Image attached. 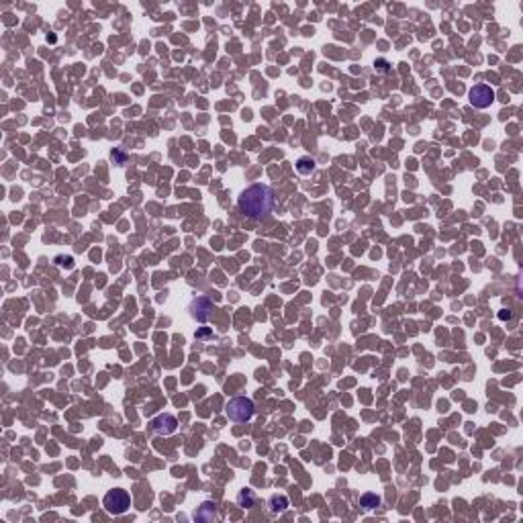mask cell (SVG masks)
<instances>
[{"label": "cell", "mask_w": 523, "mask_h": 523, "mask_svg": "<svg viewBox=\"0 0 523 523\" xmlns=\"http://www.w3.org/2000/svg\"><path fill=\"white\" fill-rule=\"evenodd\" d=\"M268 507L272 513H284L288 509V497L286 495H272L268 501Z\"/></svg>", "instance_id": "obj_8"}, {"label": "cell", "mask_w": 523, "mask_h": 523, "mask_svg": "<svg viewBox=\"0 0 523 523\" xmlns=\"http://www.w3.org/2000/svg\"><path fill=\"white\" fill-rule=\"evenodd\" d=\"M468 100L474 108H486L495 102V90L486 84H476L468 92Z\"/></svg>", "instance_id": "obj_4"}, {"label": "cell", "mask_w": 523, "mask_h": 523, "mask_svg": "<svg viewBox=\"0 0 523 523\" xmlns=\"http://www.w3.org/2000/svg\"><path fill=\"white\" fill-rule=\"evenodd\" d=\"M374 70H376L378 74H386V72H390V64H388L386 60H382V57H380V60H376V62H374Z\"/></svg>", "instance_id": "obj_12"}, {"label": "cell", "mask_w": 523, "mask_h": 523, "mask_svg": "<svg viewBox=\"0 0 523 523\" xmlns=\"http://www.w3.org/2000/svg\"><path fill=\"white\" fill-rule=\"evenodd\" d=\"M194 517H196L198 521H207V523L215 521V519H217V507H215V503L205 501V503L198 507V511L194 513Z\"/></svg>", "instance_id": "obj_7"}, {"label": "cell", "mask_w": 523, "mask_h": 523, "mask_svg": "<svg viewBox=\"0 0 523 523\" xmlns=\"http://www.w3.org/2000/svg\"><path fill=\"white\" fill-rule=\"evenodd\" d=\"M102 505H104L106 513H110V515H123V513H127V509L131 507V497H129V492L123 490V488H112V490H108V492L104 495Z\"/></svg>", "instance_id": "obj_3"}, {"label": "cell", "mask_w": 523, "mask_h": 523, "mask_svg": "<svg viewBox=\"0 0 523 523\" xmlns=\"http://www.w3.org/2000/svg\"><path fill=\"white\" fill-rule=\"evenodd\" d=\"M211 331L209 329H200V331H196V337H205V335H209Z\"/></svg>", "instance_id": "obj_15"}, {"label": "cell", "mask_w": 523, "mask_h": 523, "mask_svg": "<svg viewBox=\"0 0 523 523\" xmlns=\"http://www.w3.org/2000/svg\"><path fill=\"white\" fill-rule=\"evenodd\" d=\"M297 170H299V174H303V176L313 174V172H315V160L309 158V156L299 158V160H297Z\"/></svg>", "instance_id": "obj_10"}, {"label": "cell", "mask_w": 523, "mask_h": 523, "mask_svg": "<svg viewBox=\"0 0 523 523\" xmlns=\"http://www.w3.org/2000/svg\"><path fill=\"white\" fill-rule=\"evenodd\" d=\"M360 505L364 509H376V507H380V497L374 495V492H364L360 497Z\"/></svg>", "instance_id": "obj_11"}, {"label": "cell", "mask_w": 523, "mask_h": 523, "mask_svg": "<svg viewBox=\"0 0 523 523\" xmlns=\"http://www.w3.org/2000/svg\"><path fill=\"white\" fill-rule=\"evenodd\" d=\"M114 158L119 160V166H123V162H125V154H121L119 150H114V152H112V160H114Z\"/></svg>", "instance_id": "obj_13"}, {"label": "cell", "mask_w": 523, "mask_h": 523, "mask_svg": "<svg viewBox=\"0 0 523 523\" xmlns=\"http://www.w3.org/2000/svg\"><path fill=\"white\" fill-rule=\"evenodd\" d=\"M237 207L245 217L262 221L274 209V194H272L270 186H266V184H251L239 194Z\"/></svg>", "instance_id": "obj_1"}, {"label": "cell", "mask_w": 523, "mask_h": 523, "mask_svg": "<svg viewBox=\"0 0 523 523\" xmlns=\"http://www.w3.org/2000/svg\"><path fill=\"white\" fill-rule=\"evenodd\" d=\"M237 503H239V507L251 509L255 505V492L251 488H241L239 495H237Z\"/></svg>", "instance_id": "obj_9"}, {"label": "cell", "mask_w": 523, "mask_h": 523, "mask_svg": "<svg viewBox=\"0 0 523 523\" xmlns=\"http://www.w3.org/2000/svg\"><path fill=\"white\" fill-rule=\"evenodd\" d=\"M499 319H511V313H509V311H503V313H499Z\"/></svg>", "instance_id": "obj_14"}, {"label": "cell", "mask_w": 523, "mask_h": 523, "mask_svg": "<svg viewBox=\"0 0 523 523\" xmlns=\"http://www.w3.org/2000/svg\"><path fill=\"white\" fill-rule=\"evenodd\" d=\"M152 429L156 431V433H160V435H170V433H174L176 431V427H178V421H176V417L174 415H170V413H164V415H158L156 419H152Z\"/></svg>", "instance_id": "obj_5"}, {"label": "cell", "mask_w": 523, "mask_h": 523, "mask_svg": "<svg viewBox=\"0 0 523 523\" xmlns=\"http://www.w3.org/2000/svg\"><path fill=\"white\" fill-rule=\"evenodd\" d=\"M225 413H227V417H229L231 421H235V423H245V421H249V419L253 417L255 407H253V401H251V399H247V397H235V399H231V401L227 403Z\"/></svg>", "instance_id": "obj_2"}, {"label": "cell", "mask_w": 523, "mask_h": 523, "mask_svg": "<svg viewBox=\"0 0 523 523\" xmlns=\"http://www.w3.org/2000/svg\"><path fill=\"white\" fill-rule=\"evenodd\" d=\"M190 313H192V317H194L198 323H205V321H209V317H211V313H213V303H211L207 297H198V299L192 301Z\"/></svg>", "instance_id": "obj_6"}]
</instances>
